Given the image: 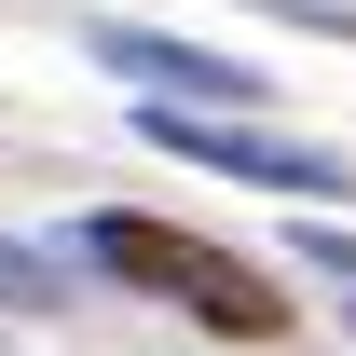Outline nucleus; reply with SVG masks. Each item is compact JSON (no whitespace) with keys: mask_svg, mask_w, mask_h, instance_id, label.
Wrapping results in <instances>:
<instances>
[{"mask_svg":"<svg viewBox=\"0 0 356 356\" xmlns=\"http://www.w3.org/2000/svg\"><path fill=\"white\" fill-rule=\"evenodd\" d=\"M83 261L124 274V288H151V302H178V315H206V329H233V343H274L288 329V288L261 261H233V247H206L178 220H83Z\"/></svg>","mask_w":356,"mask_h":356,"instance_id":"1","label":"nucleus"},{"mask_svg":"<svg viewBox=\"0 0 356 356\" xmlns=\"http://www.w3.org/2000/svg\"><path fill=\"white\" fill-rule=\"evenodd\" d=\"M137 137H151V151H178V165L261 178V192H343V165H329V151L261 137V124H233V110H206V96H137Z\"/></svg>","mask_w":356,"mask_h":356,"instance_id":"2","label":"nucleus"},{"mask_svg":"<svg viewBox=\"0 0 356 356\" xmlns=\"http://www.w3.org/2000/svg\"><path fill=\"white\" fill-rule=\"evenodd\" d=\"M96 69H124V83H151V96H206V110H247V96H274L247 55L165 42V28H96Z\"/></svg>","mask_w":356,"mask_h":356,"instance_id":"3","label":"nucleus"},{"mask_svg":"<svg viewBox=\"0 0 356 356\" xmlns=\"http://www.w3.org/2000/svg\"><path fill=\"white\" fill-rule=\"evenodd\" d=\"M0 302H69V274H55V247H0Z\"/></svg>","mask_w":356,"mask_h":356,"instance_id":"4","label":"nucleus"}]
</instances>
